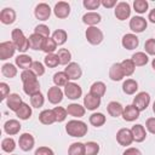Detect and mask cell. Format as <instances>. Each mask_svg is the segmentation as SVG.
Instances as JSON below:
<instances>
[{"mask_svg":"<svg viewBox=\"0 0 155 155\" xmlns=\"http://www.w3.org/2000/svg\"><path fill=\"white\" fill-rule=\"evenodd\" d=\"M34 155H54V153H53V150H52L51 148H48V147H39V148L35 150Z\"/></svg>","mask_w":155,"mask_h":155,"instance_id":"54","label":"cell"},{"mask_svg":"<svg viewBox=\"0 0 155 155\" xmlns=\"http://www.w3.org/2000/svg\"><path fill=\"white\" fill-rule=\"evenodd\" d=\"M31 114H33L31 107H29V104H27V103H24V102H23V104L19 107V109L16 111V116H17L18 119H21V120H28V119H30Z\"/></svg>","mask_w":155,"mask_h":155,"instance_id":"32","label":"cell"},{"mask_svg":"<svg viewBox=\"0 0 155 155\" xmlns=\"http://www.w3.org/2000/svg\"><path fill=\"white\" fill-rule=\"evenodd\" d=\"M88 131V127L87 125L81 121V120H70L67 122L65 125V132L70 136V137H75V138H80V137H84Z\"/></svg>","mask_w":155,"mask_h":155,"instance_id":"1","label":"cell"},{"mask_svg":"<svg viewBox=\"0 0 155 155\" xmlns=\"http://www.w3.org/2000/svg\"><path fill=\"white\" fill-rule=\"evenodd\" d=\"M63 92L67 96V98H69L71 101L79 99L82 96V88H81V86L78 85L76 82H73V81H69L64 86V91Z\"/></svg>","mask_w":155,"mask_h":155,"instance_id":"4","label":"cell"},{"mask_svg":"<svg viewBox=\"0 0 155 155\" xmlns=\"http://www.w3.org/2000/svg\"><path fill=\"white\" fill-rule=\"evenodd\" d=\"M12 155H17V154H12Z\"/></svg>","mask_w":155,"mask_h":155,"instance_id":"61","label":"cell"},{"mask_svg":"<svg viewBox=\"0 0 155 155\" xmlns=\"http://www.w3.org/2000/svg\"><path fill=\"white\" fill-rule=\"evenodd\" d=\"M99 153V144L96 142L85 143V155H97Z\"/></svg>","mask_w":155,"mask_h":155,"instance_id":"46","label":"cell"},{"mask_svg":"<svg viewBox=\"0 0 155 155\" xmlns=\"http://www.w3.org/2000/svg\"><path fill=\"white\" fill-rule=\"evenodd\" d=\"M101 5L105 8H111V7H115L117 5V2H116V0H102Z\"/></svg>","mask_w":155,"mask_h":155,"instance_id":"57","label":"cell"},{"mask_svg":"<svg viewBox=\"0 0 155 155\" xmlns=\"http://www.w3.org/2000/svg\"><path fill=\"white\" fill-rule=\"evenodd\" d=\"M107 111L110 116L113 117H119L122 116V111H124V107L121 105V103L116 102V101H111L108 103L107 105Z\"/></svg>","mask_w":155,"mask_h":155,"instance_id":"25","label":"cell"},{"mask_svg":"<svg viewBox=\"0 0 155 155\" xmlns=\"http://www.w3.org/2000/svg\"><path fill=\"white\" fill-rule=\"evenodd\" d=\"M145 128L151 133L155 134V117H149L145 121Z\"/></svg>","mask_w":155,"mask_h":155,"instance_id":"55","label":"cell"},{"mask_svg":"<svg viewBox=\"0 0 155 155\" xmlns=\"http://www.w3.org/2000/svg\"><path fill=\"white\" fill-rule=\"evenodd\" d=\"M109 78L113 81H120V80H122L125 78V74H124V70H122L120 63H114L110 67V69H109Z\"/></svg>","mask_w":155,"mask_h":155,"instance_id":"26","label":"cell"},{"mask_svg":"<svg viewBox=\"0 0 155 155\" xmlns=\"http://www.w3.org/2000/svg\"><path fill=\"white\" fill-rule=\"evenodd\" d=\"M23 91H24V93L28 94L29 97H31V96L39 93V92H40V82H39V80H34V81L23 84Z\"/></svg>","mask_w":155,"mask_h":155,"instance_id":"28","label":"cell"},{"mask_svg":"<svg viewBox=\"0 0 155 155\" xmlns=\"http://www.w3.org/2000/svg\"><path fill=\"white\" fill-rule=\"evenodd\" d=\"M57 44L54 42V40L52 38H46L44 40V45H42V51L46 53V54H50V53H53L56 50H57Z\"/></svg>","mask_w":155,"mask_h":155,"instance_id":"41","label":"cell"},{"mask_svg":"<svg viewBox=\"0 0 155 155\" xmlns=\"http://www.w3.org/2000/svg\"><path fill=\"white\" fill-rule=\"evenodd\" d=\"M16 21V11L11 7H5L0 12V22L2 24H12Z\"/></svg>","mask_w":155,"mask_h":155,"instance_id":"19","label":"cell"},{"mask_svg":"<svg viewBox=\"0 0 155 155\" xmlns=\"http://www.w3.org/2000/svg\"><path fill=\"white\" fill-rule=\"evenodd\" d=\"M0 92H1V101H6V98L11 94L10 87L6 82H0Z\"/></svg>","mask_w":155,"mask_h":155,"instance_id":"53","label":"cell"},{"mask_svg":"<svg viewBox=\"0 0 155 155\" xmlns=\"http://www.w3.org/2000/svg\"><path fill=\"white\" fill-rule=\"evenodd\" d=\"M153 111H154V114H155V101H154V103H153Z\"/></svg>","mask_w":155,"mask_h":155,"instance_id":"60","label":"cell"},{"mask_svg":"<svg viewBox=\"0 0 155 155\" xmlns=\"http://www.w3.org/2000/svg\"><path fill=\"white\" fill-rule=\"evenodd\" d=\"M30 69L34 71V74H35L38 78L45 74V67H44V64H42L41 62H39V61H34Z\"/></svg>","mask_w":155,"mask_h":155,"instance_id":"50","label":"cell"},{"mask_svg":"<svg viewBox=\"0 0 155 155\" xmlns=\"http://www.w3.org/2000/svg\"><path fill=\"white\" fill-rule=\"evenodd\" d=\"M16 50L17 48L13 45L12 41H2L0 44V59L1 61H6V59L13 57Z\"/></svg>","mask_w":155,"mask_h":155,"instance_id":"9","label":"cell"},{"mask_svg":"<svg viewBox=\"0 0 155 155\" xmlns=\"http://www.w3.org/2000/svg\"><path fill=\"white\" fill-rule=\"evenodd\" d=\"M122 155H142V153H140V150H139L138 148L130 147V148H127V149L122 153Z\"/></svg>","mask_w":155,"mask_h":155,"instance_id":"56","label":"cell"},{"mask_svg":"<svg viewBox=\"0 0 155 155\" xmlns=\"http://www.w3.org/2000/svg\"><path fill=\"white\" fill-rule=\"evenodd\" d=\"M44 103H45V97L41 92L30 97V104L33 108H41L44 105Z\"/></svg>","mask_w":155,"mask_h":155,"instance_id":"47","label":"cell"},{"mask_svg":"<svg viewBox=\"0 0 155 155\" xmlns=\"http://www.w3.org/2000/svg\"><path fill=\"white\" fill-rule=\"evenodd\" d=\"M63 94L64 92L61 90V87L58 86H52L48 88L47 91V99L51 104H58L62 102L63 99Z\"/></svg>","mask_w":155,"mask_h":155,"instance_id":"15","label":"cell"},{"mask_svg":"<svg viewBox=\"0 0 155 155\" xmlns=\"http://www.w3.org/2000/svg\"><path fill=\"white\" fill-rule=\"evenodd\" d=\"M151 67H153V69L155 70V58H154V59L151 61Z\"/></svg>","mask_w":155,"mask_h":155,"instance_id":"59","label":"cell"},{"mask_svg":"<svg viewBox=\"0 0 155 155\" xmlns=\"http://www.w3.org/2000/svg\"><path fill=\"white\" fill-rule=\"evenodd\" d=\"M131 59H132V62L134 63L136 67H143V65H145V64L149 62L148 54H147L145 52H142V51L133 53Z\"/></svg>","mask_w":155,"mask_h":155,"instance_id":"33","label":"cell"},{"mask_svg":"<svg viewBox=\"0 0 155 155\" xmlns=\"http://www.w3.org/2000/svg\"><path fill=\"white\" fill-rule=\"evenodd\" d=\"M51 7L46 2H40L34 10V15L39 21H47L51 16Z\"/></svg>","mask_w":155,"mask_h":155,"instance_id":"12","label":"cell"},{"mask_svg":"<svg viewBox=\"0 0 155 155\" xmlns=\"http://www.w3.org/2000/svg\"><path fill=\"white\" fill-rule=\"evenodd\" d=\"M131 132H132V136H133V140L137 142V143H142L147 138L145 127L143 125H140V124H137V125L132 126Z\"/></svg>","mask_w":155,"mask_h":155,"instance_id":"24","label":"cell"},{"mask_svg":"<svg viewBox=\"0 0 155 155\" xmlns=\"http://www.w3.org/2000/svg\"><path fill=\"white\" fill-rule=\"evenodd\" d=\"M148 19H149L151 23L155 24V8H153V10L149 12V15H148Z\"/></svg>","mask_w":155,"mask_h":155,"instance_id":"58","label":"cell"},{"mask_svg":"<svg viewBox=\"0 0 155 155\" xmlns=\"http://www.w3.org/2000/svg\"><path fill=\"white\" fill-rule=\"evenodd\" d=\"M58 59H59V64L62 65H68L71 62V53L68 48H59L57 52Z\"/></svg>","mask_w":155,"mask_h":155,"instance_id":"37","label":"cell"},{"mask_svg":"<svg viewBox=\"0 0 155 155\" xmlns=\"http://www.w3.org/2000/svg\"><path fill=\"white\" fill-rule=\"evenodd\" d=\"M105 91H107V86L103 81H96L90 87V93H92L93 96H97L99 98H102L105 94Z\"/></svg>","mask_w":155,"mask_h":155,"instance_id":"29","label":"cell"},{"mask_svg":"<svg viewBox=\"0 0 155 155\" xmlns=\"http://www.w3.org/2000/svg\"><path fill=\"white\" fill-rule=\"evenodd\" d=\"M101 105V98L97 96H93L92 93H87L84 97V107L87 110H96Z\"/></svg>","mask_w":155,"mask_h":155,"instance_id":"22","label":"cell"},{"mask_svg":"<svg viewBox=\"0 0 155 155\" xmlns=\"http://www.w3.org/2000/svg\"><path fill=\"white\" fill-rule=\"evenodd\" d=\"M148 7H149V4L147 0H134L133 1V8L139 15L145 13L148 11Z\"/></svg>","mask_w":155,"mask_h":155,"instance_id":"43","label":"cell"},{"mask_svg":"<svg viewBox=\"0 0 155 155\" xmlns=\"http://www.w3.org/2000/svg\"><path fill=\"white\" fill-rule=\"evenodd\" d=\"M39 121L42 125H52L53 122H56V117H54V113L52 109H45L39 114Z\"/></svg>","mask_w":155,"mask_h":155,"instance_id":"27","label":"cell"},{"mask_svg":"<svg viewBox=\"0 0 155 155\" xmlns=\"http://www.w3.org/2000/svg\"><path fill=\"white\" fill-rule=\"evenodd\" d=\"M116 140L122 147H128L132 144V142H134L131 130L126 127H122L116 132Z\"/></svg>","mask_w":155,"mask_h":155,"instance_id":"7","label":"cell"},{"mask_svg":"<svg viewBox=\"0 0 155 155\" xmlns=\"http://www.w3.org/2000/svg\"><path fill=\"white\" fill-rule=\"evenodd\" d=\"M52 110H53V113H54L56 122H63V121L67 119V116H68L67 108H63V107H54Z\"/></svg>","mask_w":155,"mask_h":155,"instance_id":"44","label":"cell"},{"mask_svg":"<svg viewBox=\"0 0 155 155\" xmlns=\"http://www.w3.org/2000/svg\"><path fill=\"white\" fill-rule=\"evenodd\" d=\"M147 27H148V22L142 16H134L130 19V29L133 31V34L143 33L147 29Z\"/></svg>","mask_w":155,"mask_h":155,"instance_id":"8","label":"cell"},{"mask_svg":"<svg viewBox=\"0 0 155 155\" xmlns=\"http://www.w3.org/2000/svg\"><path fill=\"white\" fill-rule=\"evenodd\" d=\"M139 110L133 105V104H128L126 107H124V111H122V119L125 121L132 122L134 120H137L139 117Z\"/></svg>","mask_w":155,"mask_h":155,"instance_id":"16","label":"cell"},{"mask_svg":"<svg viewBox=\"0 0 155 155\" xmlns=\"http://www.w3.org/2000/svg\"><path fill=\"white\" fill-rule=\"evenodd\" d=\"M101 21H102V16L98 12H94V11L86 12L82 16V22L85 24H87L88 27H96L98 23H101Z\"/></svg>","mask_w":155,"mask_h":155,"instance_id":"21","label":"cell"},{"mask_svg":"<svg viewBox=\"0 0 155 155\" xmlns=\"http://www.w3.org/2000/svg\"><path fill=\"white\" fill-rule=\"evenodd\" d=\"M144 50L147 54L155 56V39H148L144 44Z\"/></svg>","mask_w":155,"mask_h":155,"instance_id":"51","label":"cell"},{"mask_svg":"<svg viewBox=\"0 0 155 155\" xmlns=\"http://www.w3.org/2000/svg\"><path fill=\"white\" fill-rule=\"evenodd\" d=\"M88 120H90V124L92 126H94V127H101L107 121L105 115L103 113H93V114H91V116H90Z\"/></svg>","mask_w":155,"mask_h":155,"instance_id":"36","label":"cell"},{"mask_svg":"<svg viewBox=\"0 0 155 155\" xmlns=\"http://www.w3.org/2000/svg\"><path fill=\"white\" fill-rule=\"evenodd\" d=\"M1 149H2V151H5V153H12L15 149H16V142H15V139L13 138H11V137H7V138H4L2 140H1Z\"/></svg>","mask_w":155,"mask_h":155,"instance_id":"42","label":"cell"},{"mask_svg":"<svg viewBox=\"0 0 155 155\" xmlns=\"http://www.w3.org/2000/svg\"><path fill=\"white\" fill-rule=\"evenodd\" d=\"M28 40H29V46L31 50H42V45H44V40H45L42 36L33 33L31 35H29Z\"/></svg>","mask_w":155,"mask_h":155,"instance_id":"31","label":"cell"},{"mask_svg":"<svg viewBox=\"0 0 155 155\" xmlns=\"http://www.w3.org/2000/svg\"><path fill=\"white\" fill-rule=\"evenodd\" d=\"M85 36L91 45H99L104 39L103 31L97 27H87L85 31Z\"/></svg>","mask_w":155,"mask_h":155,"instance_id":"3","label":"cell"},{"mask_svg":"<svg viewBox=\"0 0 155 155\" xmlns=\"http://www.w3.org/2000/svg\"><path fill=\"white\" fill-rule=\"evenodd\" d=\"M139 111L145 110L149 104H150V94L148 92H139L136 94V97L133 98V103H132Z\"/></svg>","mask_w":155,"mask_h":155,"instance_id":"6","label":"cell"},{"mask_svg":"<svg viewBox=\"0 0 155 155\" xmlns=\"http://www.w3.org/2000/svg\"><path fill=\"white\" fill-rule=\"evenodd\" d=\"M34 144H35V139L33 137V134L30 133H22L19 136V139H18V145L19 148L23 150V151H29L34 148Z\"/></svg>","mask_w":155,"mask_h":155,"instance_id":"13","label":"cell"},{"mask_svg":"<svg viewBox=\"0 0 155 155\" xmlns=\"http://www.w3.org/2000/svg\"><path fill=\"white\" fill-rule=\"evenodd\" d=\"M21 80H22L23 84H27V82L38 80V76L34 74V71L31 69H27V70H22V73H21Z\"/></svg>","mask_w":155,"mask_h":155,"instance_id":"48","label":"cell"},{"mask_svg":"<svg viewBox=\"0 0 155 155\" xmlns=\"http://www.w3.org/2000/svg\"><path fill=\"white\" fill-rule=\"evenodd\" d=\"M68 155H85V144L81 142H75L70 144L68 149Z\"/></svg>","mask_w":155,"mask_h":155,"instance_id":"39","label":"cell"},{"mask_svg":"<svg viewBox=\"0 0 155 155\" xmlns=\"http://www.w3.org/2000/svg\"><path fill=\"white\" fill-rule=\"evenodd\" d=\"M53 13L57 18L64 19L70 15V5L65 1H58L53 7Z\"/></svg>","mask_w":155,"mask_h":155,"instance_id":"14","label":"cell"},{"mask_svg":"<svg viewBox=\"0 0 155 155\" xmlns=\"http://www.w3.org/2000/svg\"><path fill=\"white\" fill-rule=\"evenodd\" d=\"M11 39H12L13 45L16 46V48H17L19 52L25 53V52L30 48V46H29V40H28V38L24 35V33H23L21 29H18V28L13 29V30L11 31Z\"/></svg>","mask_w":155,"mask_h":155,"instance_id":"2","label":"cell"},{"mask_svg":"<svg viewBox=\"0 0 155 155\" xmlns=\"http://www.w3.org/2000/svg\"><path fill=\"white\" fill-rule=\"evenodd\" d=\"M44 63H45V65L48 67V68H56V67L59 64V59H58L57 53L46 54V57H45V59H44Z\"/></svg>","mask_w":155,"mask_h":155,"instance_id":"45","label":"cell"},{"mask_svg":"<svg viewBox=\"0 0 155 155\" xmlns=\"http://www.w3.org/2000/svg\"><path fill=\"white\" fill-rule=\"evenodd\" d=\"M23 104V101H22V97L18 94V93H11L7 98H6V105L10 110L12 111H17L19 109V107Z\"/></svg>","mask_w":155,"mask_h":155,"instance_id":"20","label":"cell"},{"mask_svg":"<svg viewBox=\"0 0 155 155\" xmlns=\"http://www.w3.org/2000/svg\"><path fill=\"white\" fill-rule=\"evenodd\" d=\"M114 15L119 21H125L131 16V6L126 1H120L115 6Z\"/></svg>","mask_w":155,"mask_h":155,"instance_id":"5","label":"cell"},{"mask_svg":"<svg viewBox=\"0 0 155 155\" xmlns=\"http://www.w3.org/2000/svg\"><path fill=\"white\" fill-rule=\"evenodd\" d=\"M21 127H22V125L19 124L18 120L10 119V120H7L4 124V132L6 134H8V136H15V134H18L19 133Z\"/></svg>","mask_w":155,"mask_h":155,"instance_id":"17","label":"cell"},{"mask_svg":"<svg viewBox=\"0 0 155 155\" xmlns=\"http://www.w3.org/2000/svg\"><path fill=\"white\" fill-rule=\"evenodd\" d=\"M120 64H121V68L124 70L125 76H131L136 70V65L132 62V59H124Z\"/></svg>","mask_w":155,"mask_h":155,"instance_id":"40","label":"cell"},{"mask_svg":"<svg viewBox=\"0 0 155 155\" xmlns=\"http://www.w3.org/2000/svg\"><path fill=\"white\" fill-rule=\"evenodd\" d=\"M53 82H54V86L64 87L69 82V78L64 71H58L53 75Z\"/></svg>","mask_w":155,"mask_h":155,"instance_id":"38","label":"cell"},{"mask_svg":"<svg viewBox=\"0 0 155 155\" xmlns=\"http://www.w3.org/2000/svg\"><path fill=\"white\" fill-rule=\"evenodd\" d=\"M1 73L5 78L12 79L17 75V65H15L12 63H5L1 67Z\"/></svg>","mask_w":155,"mask_h":155,"instance_id":"35","label":"cell"},{"mask_svg":"<svg viewBox=\"0 0 155 155\" xmlns=\"http://www.w3.org/2000/svg\"><path fill=\"white\" fill-rule=\"evenodd\" d=\"M34 33L42 36L44 39L46 38H50V28L46 25V24H38L34 29Z\"/></svg>","mask_w":155,"mask_h":155,"instance_id":"49","label":"cell"},{"mask_svg":"<svg viewBox=\"0 0 155 155\" xmlns=\"http://www.w3.org/2000/svg\"><path fill=\"white\" fill-rule=\"evenodd\" d=\"M138 90V82L133 79H126L122 84V91L126 94H134Z\"/></svg>","mask_w":155,"mask_h":155,"instance_id":"30","label":"cell"},{"mask_svg":"<svg viewBox=\"0 0 155 155\" xmlns=\"http://www.w3.org/2000/svg\"><path fill=\"white\" fill-rule=\"evenodd\" d=\"M64 73L68 75L69 80H79L82 75V70L80 68V65L76 62H70L68 65H65L64 68Z\"/></svg>","mask_w":155,"mask_h":155,"instance_id":"11","label":"cell"},{"mask_svg":"<svg viewBox=\"0 0 155 155\" xmlns=\"http://www.w3.org/2000/svg\"><path fill=\"white\" fill-rule=\"evenodd\" d=\"M67 113H68V115L79 119V117H82L85 115L86 108L84 105L79 104V103H71L67 107Z\"/></svg>","mask_w":155,"mask_h":155,"instance_id":"23","label":"cell"},{"mask_svg":"<svg viewBox=\"0 0 155 155\" xmlns=\"http://www.w3.org/2000/svg\"><path fill=\"white\" fill-rule=\"evenodd\" d=\"M82 5L86 10H97L101 6V0H84Z\"/></svg>","mask_w":155,"mask_h":155,"instance_id":"52","label":"cell"},{"mask_svg":"<svg viewBox=\"0 0 155 155\" xmlns=\"http://www.w3.org/2000/svg\"><path fill=\"white\" fill-rule=\"evenodd\" d=\"M121 45H122V47L126 48V50H134V48H137L138 45H139V39H138V36H137L136 34H133V33H127V34H125V35L122 36V39H121Z\"/></svg>","mask_w":155,"mask_h":155,"instance_id":"10","label":"cell"},{"mask_svg":"<svg viewBox=\"0 0 155 155\" xmlns=\"http://www.w3.org/2000/svg\"><path fill=\"white\" fill-rule=\"evenodd\" d=\"M33 59L29 54H25V53H22V54H18L16 58H15V63L17 65V68L22 69V70H27V69H30L31 65H33Z\"/></svg>","mask_w":155,"mask_h":155,"instance_id":"18","label":"cell"},{"mask_svg":"<svg viewBox=\"0 0 155 155\" xmlns=\"http://www.w3.org/2000/svg\"><path fill=\"white\" fill-rule=\"evenodd\" d=\"M52 39L54 40V42H56L58 46H62V45H64V44L67 42V40H68V34H67V31H65L64 29H57V30L53 31Z\"/></svg>","mask_w":155,"mask_h":155,"instance_id":"34","label":"cell"}]
</instances>
